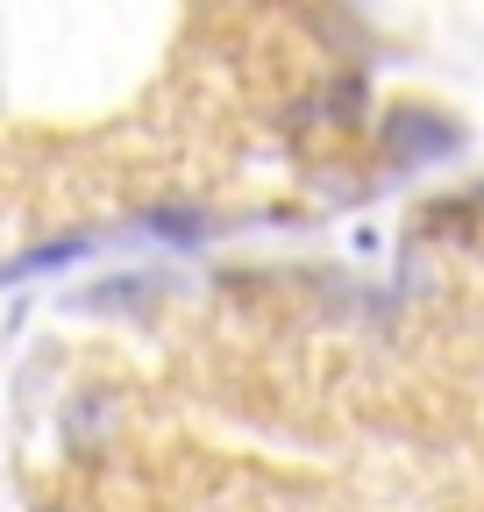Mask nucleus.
Segmentation results:
<instances>
[{"label": "nucleus", "mask_w": 484, "mask_h": 512, "mask_svg": "<svg viewBox=\"0 0 484 512\" xmlns=\"http://www.w3.org/2000/svg\"><path fill=\"white\" fill-rule=\"evenodd\" d=\"M143 299H150V278H114L107 292H86L79 306L86 313H114V306H143Z\"/></svg>", "instance_id": "nucleus-4"}, {"label": "nucleus", "mask_w": 484, "mask_h": 512, "mask_svg": "<svg viewBox=\"0 0 484 512\" xmlns=\"http://www.w3.org/2000/svg\"><path fill=\"white\" fill-rule=\"evenodd\" d=\"M385 150H392V164H442L449 150H463V128L442 121L435 107H392L385 114Z\"/></svg>", "instance_id": "nucleus-1"}, {"label": "nucleus", "mask_w": 484, "mask_h": 512, "mask_svg": "<svg viewBox=\"0 0 484 512\" xmlns=\"http://www.w3.org/2000/svg\"><path fill=\"white\" fill-rule=\"evenodd\" d=\"M143 228H150L157 242H171V249H200V242L214 235V221H207L200 207H150Z\"/></svg>", "instance_id": "nucleus-3"}, {"label": "nucleus", "mask_w": 484, "mask_h": 512, "mask_svg": "<svg viewBox=\"0 0 484 512\" xmlns=\"http://www.w3.org/2000/svg\"><path fill=\"white\" fill-rule=\"evenodd\" d=\"M86 249H93V235H57V242H36V249H22V256H15V264H0V285L36 278V271H65V264H79Z\"/></svg>", "instance_id": "nucleus-2"}]
</instances>
